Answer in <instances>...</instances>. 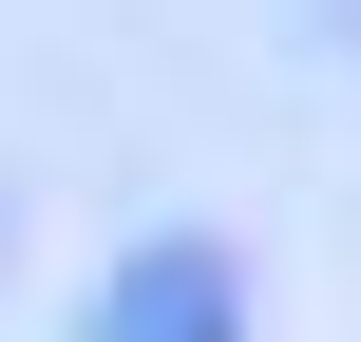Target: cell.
Masks as SVG:
<instances>
[{
	"instance_id": "1",
	"label": "cell",
	"mask_w": 361,
	"mask_h": 342,
	"mask_svg": "<svg viewBox=\"0 0 361 342\" xmlns=\"http://www.w3.org/2000/svg\"><path fill=\"white\" fill-rule=\"evenodd\" d=\"M76 342H247V267L209 228H152V248H114V286L76 305Z\"/></svg>"
}]
</instances>
